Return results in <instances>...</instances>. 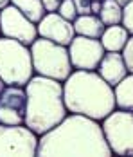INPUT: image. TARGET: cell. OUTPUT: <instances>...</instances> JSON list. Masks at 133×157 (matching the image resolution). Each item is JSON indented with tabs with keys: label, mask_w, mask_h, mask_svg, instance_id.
<instances>
[{
	"label": "cell",
	"mask_w": 133,
	"mask_h": 157,
	"mask_svg": "<svg viewBox=\"0 0 133 157\" xmlns=\"http://www.w3.org/2000/svg\"><path fill=\"white\" fill-rule=\"evenodd\" d=\"M63 103L67 112L103 121L115 110L113 87L108 85L97 71H77L63 81Z\"/></svg>",
	"instance_id": "cell-2"
},
{
	"label": "cell",
	"mask_w": 133,
	"mask_h": 157,
	"mask_svg": "<svg viewBox=\"0 0 133 157\" xmlns=\"http://www.w3.org/2000/svg\"><path fill=\"white\" fill-rule=\"evenodd\" d=\"M95 71L112 87H115L120 79H124L128 76V69H126V63L122 60L120 52H104L103 60H101L99 67Z\"/></svg>",
	"instance_id": "cell-12"
},
{
	"label": "cell",
	"mask_w": 133,
	"mask_h": 157,
	"mask_svg": "<svg viewBox=\"0 0 133 157\" xmlns=\"http://www.w3.org/2000/svg\"><path fill=\"white\" fill-rule=\"evenodd\" d=\"M7 4H9V0H0V9H4Z\"/></svg>",
	"instance_id": "cell-25"
},
{
	"label": "cell",
	"mask_w": 133,
	"mask_h": 157,
	"mask_svg": "<svg viewBox=\"0 0 133 157\" xmlns=\"http://www.w3.org/2000/svg\"><path fill=\"white\" fill-rule=\"evenodd\" d=\"M6 87H7V85H6V83H4V79L0 78V94H2V92H4V89H6Z\"/></svg>",
	"instance_id": "cell-24"
},
{
	"label": "cell",
	"mask_w": 133,
	"mask_h": 157,
	"mask_svg": "<svg viewBox=\"0 0 133 157\" xmlns=\"http://www.w3.org/2000/svg\"><path fill=\"white\" fill-rule=\"evenodd\" d=\"M120 54H122V60L126 63L128 74H133V34H130V38H128L124 49L120 51Z\"/></svg>",
	"instance_id": "cell-20"
},
{
	"label": "cell",
	"mask_w": 133,
	"mask_h": 157,
	"mask_svg": "<svg viewBox=\"0 0 133 157\" xmlns=\"http://www.w3.org/2000/svg\"><path fill=\"white\" fill-rule=\"evenodd\" d=\"M117 157H126V155H117Z\"/></svg>",
	"instance_id": "cell-27"
},
{
	"label": "cell",
	"mask_w": 133,
	"mask_h": 157,
	"mask_svg": "<svg viewBox=\"0 0 133 157\" xmlns=\"http://www.w3.org/2000/svg\"><path fill=\"white\" fill-rule=\"evenodd\" d=\"M36 157H113V152L99 121L70 114L38 137Z\"/></svg>",
	"instance_id": "cell-1"
},
{
	"label": "cell",
	"mask_w": 133,
	"mask_h": 157,
	"mask_svg": "<svg viewBox=\"0 0 133 157\" xmlns=\"http://www.w3.org/2000/svg\"><path fill=\"white\" fill-rule=\"evenodd\" d=\"M115 2H117L119 6H126V4H128L130 0H115Z\"/></svg>",
	"instance_id": "cell-26"
},
{
	"label": "cell",
	"mask_w": 133,
	"mask_h": 157,
	"mask_svg": "<svg viewBox=\"0 0 133 157\" xmlns=\"http://www.w3.org/2000/svg\"><path fill=\"white\" fill-rule=\"evenodd\" d=\"M90 9H92V15H97V16H99V11H101V0H92Z\"/></svg>",
	"instance_id": "cell-23"
},
{
	"label": "cell",
	"mask_w": 133,
	"mask_h": 157,
	"mask_svg": "<svg viewBox=\"0 0 133 157\" xmlns=\"http://www.w3.org/2000/svg\"><path fill=\"white\" fill-rule=\"evenodd\" d=\"M99 18L104 25H117L122 20V6H119L115 0H101Z\"/></svg>",
	"instance_id": "cell-17"
},
{
	"label": "cell",
	"mask_w": 133,
	"mask_h": 157,
	"mask_svg": "<svg viewBox=\"0 0 133 157\" xmlns=\"http://www.w3.org/2000/svg\"><path fill=\"white\" fill-rule=\"evenodd\" d=\"M0 36H2V34H0Z\"/></svg>",
	"instance_id": "cell-28"
},
{
	"label": "cell",
	"mask_w": 133,
	"mask_h": 157,
	"mask_svg": "<svg viewBox=\"0 0 133 157\" xmlns=\"http://www.w3.org/2000/svg\"><path fill=\"white\" fill-rule=\"evenodd\" d=\"M115 107L120 110H133V74H128L113 87Z\"/></svg>",
	"instance_id": "cell-15"
},
{
	"label": "cell",
	"mask_w": 133,
	"mask_h": 157,
	"mask_svg": "<svg viewBox=\"0 0 133 157\" xmlns=\"http://www.w3.org/2000/svg\"><path fill=\"white\" fill-rule=\"evenodd\" d=\"M42 2H43V7L47 13H56L63 0H42Z\"/></svg>",
	"instance_id": "cell-22"
},
{
	"label": "cell",
	"mask_w": 133,
	"mask_h": 157,
	"mask_svg": "<svg viewBox=\"0 0 133 157\" xmlns=\"http://www.w3.org/2000/svg\"><path fill=\"white\" fill-rule=\"evenodd\" d=\"M128 38H130V33L120 24H117V25H106L99 40L106 52H120L126 45Z\"/></svg>",
	"instance_id": "cell-13"
},
{
	"label": "cell",
	"mask_w": 133,
	"mask_h": 157,
	"mask_svg": "<svg viewBox=\"0 0 133 157\" xmlns=\"http://www.w3.org/2000/svg\"><path fill=\"white\" fill-rule=\"evenodd\" d=\"M72 2L76 6L77 15H92V9H90L92 0H72Z\"/></svg>",
	"instance_id": "cell-21"
},
{
	"label": "cell",
	"mask_w": 133,
	"mask_h": 157,
	"mask_svg": "<svg viewBox=\"0 0 133 157\" xmlns=\"http://www.w3.org/2000/svg\"><path fill=\"white\" fill-rule=\"evenodd\" d=\"M72 24H74L76 34L87 36V38H97V40L101 38L104 27H106L97 15H77V18Z\"/></svg>",
	"instance_id": "cell-14"
},
{
	"label": "cell",
	"mask_w": 133,
	"mask_h": 157,
	"mask_svg": "<svg viewBox=\"0 0 133 157\" xmlns=\"http://www.w3.org/2000/svg\"><path fill=\"white\" fill-rule=\"evenodd\" d=\"M32 76L34 69L29 47L18 40L0 36V78L4 83L25 87Z\"/></svg>",
	"instance_id": "cell-5"
},
{
	"label": "cell",
	"mask_w": 133,
	"mask_h": 157,
	"mask_svg": "<svg viewBox=\"0 0 133 157\" xmlns=\"http://www.w3.org/2000/svg\"><path fill=\"white\" fill-rule=\"evenodd\" d=\"M59 16H63L65 20H68V22H74L76 18H77V11H76V6L72 0H63L61 4H59L58 11H56Z\"/></svg>",
	"instance_id": "cell-18"
},
{
	"label": "cell",
	"mask_w": 133,
	"mask_h": 157,
	"mask_svg": "<svg viewBox=\"0 0 133 157\" xmlns=\"http://www.w3.org/2000/svg\"><path fill=\"white\" fill-rule=\"evenodd\" d=\"M36 25H38V36L47 38L50 42H56V44L65 45V47H68V44L76 36L74 24L65 20L58 13H45L43 18Z\"/></svg>",
	"instance_id": "cell-11"
},
{
	"label": "cell",
	"mask_w": 133,
	"mask_h": 157,
	"mask_svg": "<svg viewBox=\"0 0 133 157\" xmlns=\"http://www.w3.org/2000/svg\"><path fill=\"white\" fill-rule=\"evenodd\" d=\"M120 25L130 33V34H133V0H130L126 6H122V20H120Z\"/></svg>",
	"instance_id": "cell-19"
},
{
	"label": "cell",
	"mask_w": 133,
	"mask_h": 157,
	"mask_svg": "<svg viewBox=\"0 0 133 157\" xmlns=\"http://www.w3.org/2000/svg\"><path fill=\"white\" fill-rule=\"evenodd\" d=\"M38 136L27 126L0 125V157H36Z\"/></svg>",
	"instance_id": "cell-7"
},
{
	"label": "cell",
	"mask_w": 133,
	"mask_h": 157,
	"mask_svg": "<svg viewBox=\"0 0 133 157\" xmlns=\"http://www.w3.org/2000/svg\"><path fill=\"white\" fill-rule=\"evenodd\" d=\"M101 40L97 38H87L76 34L72 42L68 44V56L70 63L77 71H95L104 56Z\"/></svg>",
	"instance_id": "cell-9"
},
{
	"label": "cell",
	"mask_w": 133,
	"mask_h": 157,
	"mask_svg": "<svg viewBox=\"0 0 133 157\" xmlns=\"http://www.w3.org/2000/svg\"><path fill=\"white\" fill-rule=\"evenodd\" d=\"M0 34L18 40L20 44L29 47L38 38V25L31 22L18 7L7 4L4 9H0Z\"/></svg>",
	"instance_id": "cell-8"
},
{
	"label": "cell",
	"mask_w": 133,
	"mask_h": 157,
	"mask_svg": "<svg viewBox=\"0 0 133 157\" xmlns=\"http://www.w3.org/2000/svg\"><path fill=\"white\" fill-rule=\"evenodd\" d=\"M9 4H13L15 7H18L34 24H38L43 18V15L47 13L42 0H9Z\"/></svg>",
	"instance_id": "cell-16"
},
{
	"label": "cell",
	"mask_w": 133,
	"mask_h": 157,
	"mask_svg": "<svg viewBox=\"0 0 133 157\" xmlns=\"http://www.w3.org/2000/svg\"><path fill=\"white\" fill-rule=\"evenodd\" d=\"M32 69L36 74L65 81L72 72V63L68 56V47L38 36L29 45Z\"/></svg>",
	"instance_id": "cell-4"
},
{
	"label": "cell",
	"mask_w": 133,
	"mask_h": 157,
	"mask_svg": "<svg viewBox=\"0 0 133 157\" xmlns=\"http://www.w3.org/2000/svg\"><path fill=\"white\" fill-rule=\"evenodd\" d=\"M27 94L25 87L7 85L0 94V125L22 126L25 121Z\"/></svg>",
	"instance_id": "cell-10"
},
{
	"label": "cell",
	"mask_w": 133,
	"mask_h": 157,
	"mask_svg": "<svg viewBox=\"0 0 133 157\" xmlns=\"http://www.w3.org/2000/svg\"><path fill=\"white\" fill-rule=\"evenodd\" d=\"M101 126L115 155L133 157V110H113L103 119Z\"/></svg>",
	"instance_id": "cell-6"
},
{
	"label": "cell",
	"mask_w": 133,
	"mask_h": 157,
	"mask_svg": "<svg viewBox=\"0 0 133 157\" xmlns=\"http://www.w3.org/2000/svg\"><path fill=\"white\" fill-rule=\"evenodd\" d=\"M27 109L25 121L31 132L38 137L52 130L67 117V107L63 103V83L47 76H32L25 85Z\"/></svg>",
	"instance_id": "cell-3"
}]
</instances>
